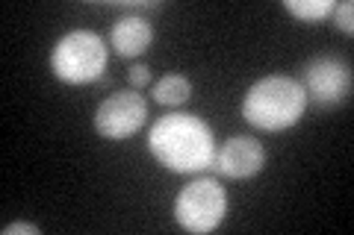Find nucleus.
Listing matches in <instances>:
<instances>
[{"instance_id": "1", "label": "nucleus", "mask_w": 354, "mask_h": 235, "mask_svg": "<svg viewBox=\"0 0 354 235\" xmlns=\"http://www.w3.org/2000/svg\"><path fill=\"white\" fill-rule=\"evenodd\" d=\"M148 150L165 171L174 174H198L216 162L213 130L189 112L162 115L148 132Z\"/></svg>"}, {"instance_id": "2", "label": "nucleus", "mask_w": 354, "mask_h": 235, "mask_svg": "<svg viewBox=\"0 0 354 235\" xmlns=\"http://www.w3.org/2000/svg\"><path fill=\"white\" fill-rule=\"evenodd\" d=\"M307 94L295 76L272 74L254 83L242 100V118L263 132H281L301 121Z\"/></svg>"}, {"instance_id": "3", "label": "nucleus", "mask_w": 354, "mask_h": 235, "mask_svg": "<svg viewBox=\"0 0 354 235\" xmlns=\"http://www.w3.org/2000/svg\"><path fill=\"white\" fill-rule=\"evenodd\" d=\"M106 41L92 30H71L53 44L50 71L68 85H86L101 80L106 71Z\"/></svg>"}, {"instance_id": "4", "label": "nucleus", "mask_w": 354, "mask_h": 235, "mask_svg": "<svg viewBox=\"0 0 354 235\" xmlns=\"http://www.w3.org/2000/svg\"><path fill=\"white\" fill-rule=\"evenodd\" d=\"M227 215V192L213 176L192 180L174 197V221L186 232H213Z\"/></svg>"}, {"instance_id": "5", "label": "nucleus", "mask_w": 354, "mask_h": 235, "mask_svg": "<svg viewBox=\"0 0 354 235\" xmlns=\"http://www.w3.org/2000/svg\"><path fill=\"white\" fill-rule=\"evenodd\" d=\"M304 94L307 103L319 109H337L351 94V65L339 56H316L304 65Z\"/></svg>"}, {"instance_id": "6", "label": "nucleus", "mask_w": 354, "mask_h": 235, "mask_svg": "<svg viewBox=\"0 0 354 235\" xmlns=\"http://www.w3.org/2000/svg\"><path fill=\"white\" fill-rule=\"evenodd\" d=\"M145 121H148V103L133 88L109 94L106 100H101V106L95 112V130L106 141H121V139L136 136L145 127Z\"/></svg>"}, {"instance_id": "7", "label": "nucleus", "mask_w": 354, "mask_h": 235, "mask_svg": "<svg viewBox=\"0 0 354 235\" xmlns=\"http://www.w3.org/2000/svg\"><path fill=\"white\" fill-rule=\"evenodd\" d=\"M216 165L230 180H248V176H257L266 167V150L257 139L234 136L225 141V147L216 156Z\"/></svg>"}, {"instance_id": "8", "label": "nucleus", "mask_w": 354, "mask_h": 235, "mask_svg": "<svg viewBox=\"0 0 354 235\" xmlns=\"http://www.w3.org/2000/svg\"><path fill=\"white\" fill-rule=\"evenodd\" d=\"M153 41V27L148 18L142 15H121L115 24H113V32H109V48H113L121 59H133V56H142Z\"/></svg>"}, {"instance_id": "9", "label": "nucleus", "mask_w": 354, "mask_h": 235, "mask_svg": "<svg viewBox=\"0 0 354 235\" xmlns=\"http://www.w3.org/2000/svg\"><path fill=\"white\" fill-rule=\"evenodd\" d=\"M192 94V83L183 74H165L162 80L153 83V100L162 106H180Z\"/></svg>"}, {"instance_id": "10", "label": "nucleus", "mask_w": 354, "mask_h": 235, "mask_svg": "<svg viewBox=\"0 0 354 235\" xmlns=\"http://www.w3.org/2000/svg\"><path fill=\"white\" fill-rule=\"evenodd\" d=\"M283 9L290 15H295L298 21L316 24V21H325V18L334 15L337 3H334V0H286Z\"/></svg>"}, {"instance_id": "11", "label": "nucleus", "mask_w": 354, "mask_h": 235, "mask_svg": "<svg viewBox=\"0 0 354 235\" xmlns=\"http://www.w3.org/2000/svg\"><path fill=\"white\" fill-rule=\"evenodd\" d=\"M334 24H337V30L346 32V36H351V32H354V3H351V0H342V3H337Z\"/></svg>"}, {"instance_id": "12", "label": "nucleus", "mask_w": 354, "mask_h": 235, "mask_svg": "<svg viewBox=\"0 0 354 235\" xmlns=\"http://www.w3.org/2000/svg\"><path fill=\"white\" fill-rule=\"evenodd\" d=\"M127 80H130L133 92H139V88H145V85L151 83V68H148V65H130Z\"/></svg>"}, {"instance_id": "13", "label": "nucleus", "mask_w": 354, "mask_h": 235, "mask_svg": "<svg viewBox=\"0 0 354 235\" xmlns=\"http://www.w3.org/2000/svg\"><path fill=\"white\" fill-rule=\"evenodd\" d=\"M3 235H41L39 223H6Z\"/></svg>"}]
</instances>
